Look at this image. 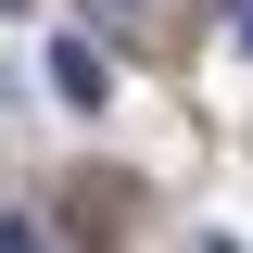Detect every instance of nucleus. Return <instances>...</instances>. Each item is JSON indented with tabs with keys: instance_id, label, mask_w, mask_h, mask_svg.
I'll use <instances>...</instances> for the list:
<instances>
[{
	"instance_id": "nucleus-3",
	"label": "nucleus",
	"mask_w": 253,
	"mask_h": 253,
	"mask_svg": "<svg viewBox=\"0 0 253 253\" xmlns=\"http://www.w3.org/2000/svg\"><path fill=\"white\" fill-rule=\"evenodd\" d=\"M114 13H126V26H152V13H165V0H114Z\"/></svg>"
},
{
	"instance_id": "nucleus-2",
	"label": "nucleus",
	"mask_w": 253,
	"mask_h": 253,
	"mask_svg": "<svg viewBox=\"0 0 253 253\" xmlns=\"http://www.w3.org/2000/svg\"><path fill=\"white\" fill-rule=\"evenodd\" d=\"M0 253H51V241H38V215H0Z\"/></svg>"
},
{
	"instance_id": "nucleus-1",
	"label": "nucleus",
	"mask_w": 253,
	"mask_h": 253,
	"mask_svg": "<svg viewBox=\"0 0 253 253\" xmlns=\"http://www.w3.org/2000/svg\"><path fill=\"white\" fill-rule=\"evenodd\" d=\"M51 101L101 114V101H114V51H101V38H51Z\"/></svg>"
},
{
	"instance_id": "nucleus-4",
	"label": "nucleus",
	"mask_w": 253,
	"mask_h": 253,
	"mask_svg": "<svg viewBox=\"0 0 253 253\" xmlns=\"http://www.w3.org/2000/svg\"><path fill=\"white\" fill-rule=\"evenodd\" d=\"M228 26H241V51H253V0H241V13H228Z\"/></svg>"
}]
</instances>
